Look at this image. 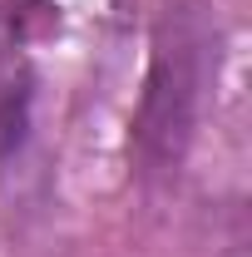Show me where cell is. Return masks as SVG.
Returning <instances> with one entry per match:
<instances>
[{
    "instance_id": "cell-1",
    "label": "cell",
    "mask_w": 252,
    "mask_h": 257,
    "mask_svg": "<svg viewBox=\"0 0 252 257\" xmlns=\"http://www.w3.org/2000/svg\"><path fill=\"white\" fill-rule=\"evenodd\" d=\"M134 0H0V203L35 213L60 144L94 99Z\"/></svg>"
},
{
    "instance_id": "cell-2",
    "label": "cell",
    "mask_w": 252,
    "mask_h": 257,
    "mask_svg": "<svg viewBox=\"0 0 252 257\" xmlns=\"http://www.w3.org/2000/svg\"><path fill=\"white\" fill-rule=\"evenodd\" d=\"M222 74V25L208 0H168L144 40V79L134 99V173L144 188H168L188 168L213 114Z\"/></svg>"
}]
</instances>
